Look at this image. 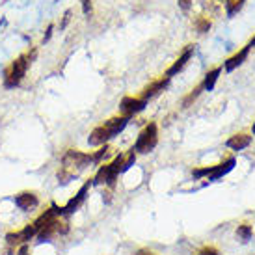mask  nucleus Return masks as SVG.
<instances>
[{
	"mask_svg": "<svg viewBox=\"0 0 255 255\" xmlns=\"http://www.w3.org/2000/svg\"><path fill=\"white\" fill-rule=\"evenodd\" d=\"M248 52H250V45L248 47H244L241 52H237L235 56L227 58L226 60V71H233V69H237V67H239V65L248 58Z\"/></svg>",
	"mask_w": 255,
	"mask_h": 255,
	"instance_id": "obj_14",
	"label": "nucleus"
},
{
	"mask_svg": "<svg viewBox=\"0 0 255 255\" xmlns=\"http://www.w3.org/2000/svg\"><path fill=\"white\" fill-rule=\"evenodd\" d=\"M145 108V101L140 97H123L120 103V112L123 118H132L134 114L142 112Z\"/></svg>",
	"mask_w": 255,
	"mask_h": 255,
	"instance_id": "obj_5",
	"label": "nucleus"
},
{
	"mask_svg": "<svg viewBox=\"0 0 255 255\" xmlns=\"http://www.w3.org/2000/svg\"><path fill=\"white\" fill-rule=\"evenodd\" d=\"M108 153H110V147H108L107 143H105V145H103V147H101L99 151L95 153V155H92V162H97V164H99L101 160H103V158H105V156L108 155Z\"/></svg>",
	"mask_w": 255,
	"mask_h": 255,
	"instance_id": "obj_21",
	"label": "nucleus"
},
{
	"mask_svg": "<svg viewBox=\"0 0 255 255\" xmlns=\"http://www.w3.org/2000/svg\"><path fill=\"white\" fill-rule=\"evenodd\" d=\"M244 2H246V0H226L227 15L231 17V15L239 13V11H241V7L244 6Z\"/></svg>",
	"mask_w": 255,
	"mask_h": 255,
	"instance_id": "obj_16",
	"label": "nucleus"
},
{
	"mask_svg": "<svg viewBox=\"0 0 255 255\" xmlns=\"http://www.w3.org/2000/svg\"><path fill=\"white\" fill-rule=\"evenodd\" d=\"M220 67H216V69H213V71H209L205 75V80H203V90H207V92H211L214 88V84H216V80H218V75H220Z\"/></svg>",
	"mask_w": 255,
	"mask_h": 255,
	"instance_id": "obj_15",
	"label": "nucleus"
},
{
	"mask_svg": "<svg viewBox=\"0 0 255 255\" xmlns=\"http://www.w3.org/2000/svg\"><path fill=\"white\" fill-rule=\"evenodd\" d=\"M110 138H112V136H110V132L107 130V127H105V125H99V127H95L92 132H90L88 143L97 147V145H105V143H107Z\"/></svg>",
	"mask_w": 255,
	"mask_h": 255,
	"instance_id": "obj_10",
	"label": "nucleus"
},
{
	"mask_svg": "<svg viewBox=\"0 0 255 255\" xmlns=\"http://www.w3.org/2000/svg\"><path fill=\"white\" fill-rule=\"evenodd\" d=\"M233 166H235V158H227V160H224L218 166L209 168L207 170V177L211 179V181H216V179H220L222 175H226V173H229V171L233 170Z\"/></svg>",
	"mask_w": 255,
	"mask_h": 255,
	"instance_id": "obj_9",
	"label": "nucleus"
},
{
	"mask_svg": "<svg viewBox=\"0 0 255 255\" xmlns=\"http://www.w3.org/2000/svg\"><path fill=\"white\" fill-rule=\"evenodd\" d=\"M179 6L183 7V9H190V6H192V0H179Z\"/></svg>",
	"mask_w": 255,
	"mask_h": 255,
	"instance_id": "obj_26",
	"label": "nucleus"
},
{
	"mask_svg": "<svg viewBox=\"0 0 255 255\" xmlns=\"http://www.w3.org/2000/svg\"><path fill=\"white\" fill-rule=\"evenodd\" d=\"M168 77H164V78H158V80H155V82H151L149 86H145L143 88V92H142V97L140 99H143L145 103H147V99H153V97H156L160 92H164V88L168 86Z\"/></svg>",
	"mask_w": 255,
	"mask_h": 255,
	"instance_id": "obj_8",
	"label": "nucleus"
},
{
	"mask_svg": "<svg viewBox=\"0 0 255 255\" xmlns=\"http://www.w3.org/2000/svg\"><path fill=\"white\" fill-rule=\"evenodd\" d=\"M123 158H125V155H118L110 164L101 166L99 171H97V175H95V183L107 184V186H114L118 175L121 173V168H123Z\"/></svg>",
	"mask_w": 255,
	"mask_h": 255,
	"instance_id": "obj_3",
	"label": "nucleus"
},
{
	"mask_svg": "<svg viewBox=\"0 0 255 255\" xmlns=\"http://www.w3.org/2000/svg\"><path fill=\"white\" fill-rule=\"evenodd\" d=\"M192 52H194V49H192V47H188V49L184 50L183 54H181V56L177 58V62H175V64L171 65L170 69L166 71V77H173V75H177V73L181 71V69H183L184 65H186V62H188V60L192 58Z\"/></svg>",
	"mask_w": 255,
	"mask_h": 255,
	"instance_id": "obj_13",
	"label": "nucleus"
},
{
	"mask_svg": "<svg viewBox=\"0 0 255 255\" xmlns=\"http://www.w3.org/2000/svg\"><path fill=\"white\" fill-rule=\"evenodd\" d=\"M203 90V84H199V86H196V90H192V93H188L186 97H184V101H183V105L184 107H190V103L192 101H196L198 99V95H199V92Z\"/></svg>",
	"mask_w": 255,
	"mask_h": 255,
	"instance_id": "obj_20",
	"label": "nucleus"
},
{
	"mask_svg": "<svg viewBox=\"0 0 255 255\" xmlns=\"http://www.w3.org/2000/svg\"><path fill=\"white\" fill-rule=\"evenodd\" d=\"M17 255H32V254H30L28 244H22L21 248H19V252H17Z\"/></svg>",
	"mask_w": 255,
	"mask_h": 255,
	"instance_id": "obj_25",
	"label": "nucleus"
},
{
	"mask_svg": "<svg viewBox=\"0 0 255 255\" xmlns=\"http://www.w3.org/2000/svg\"><path fill=\"white\" fill-rule=\"evenodd\" d=\"M254 45H255V37L252 39V43H250V47H254Z\"/></svg>",
	"mask_w": 255,
	"mask_h": 255,
	"instance_id": "obj_28",
	"label": "nucleus"
},
{
	"mask_svg": "<svg viewBox=\"0 0 255 255\" xmlns=\"http://www.w3.org/2000/svg\"><path fill=\"white\" fill-rule=\"evenodd\" d=\"M134 160H136V151L132 149V151H128V155L123 158V168H121V171H127L132 164H134Z\"/></svg>",
	"mask_w": 255,
	"mask_h": 255,
	"instance_id": "obj_22",
	"label": "nucleus"
},
{
	"mask_svg": "<svg viewBox=\"0 0 255 255\" xmlns=\"http://www.w3.org/2000/svg\"><path fill=\"white\" fill-rule=\"evenodd\" d=\"M252 130H254V134H255V123H254V127H252Z\"/></svg>",
	"mask_w": 255,
	"mask_h": 255,
	"instance_id": "obj_29",
	"label": "nucleus"
},
{
	"mask_svg": "<svg viewBox=\"0 0 255 255\" xmlns=\"http://www.w3.org/2000/svg\"><path fill=\"white\" fill-rule=\"evenodd\" d=\"M252 143V136L244 134V132H239V134H233L229 140L226 142V145L229 149H233V151H242V149H246Z\"/></svg>",
	"mask_w": 255,
	"mask_h": 255,
	"instance_id": "obj_11",
	"label": "nucleus"
},
{
	"mask_svg": "<svg viewBox=\"0 0 255 255\" xmlns=\"http://www.w3.org/2000/svg\"><path fill=\"white\" fill-rule=\"evenodd\" d=\"M192 255H218V250L213 248V246H203V248L196 250Z\"/></svg>",
	"mask_w": 255,
	"mask_h": 255,
	"instance_id": "obj_23",
	"label": "nucleus"
},
{
	"mask_svg": "<svg viewBox=\"0 0 255 255\" xmlns=\"http://www.w3.org/2000/svg\"><path fill=\"white\" fill-rule=\"evenodd\" d=\"M28 64L30 60L26 54H22L17 60H13L11 65L4 71V86L6 88H17V86L21 84L22 77H24V73L28 69Z\"/></svg>",
	"mask_w": 255,
	"mask_h": 255,
	"instance_id": "obj_2",
	"label": "nucleus"
},
{
	"mask_svg": "<svg viewBox=\"0 0 255 255\" xmlns=\"http://www.w3.org/2000/svg\"><path fill=\"white\" fill-rule=\"evenodd\" d=\"M209 28H211V21H209V17H199L198 21H196V30H198L199 34L209 32Z\"/></svg>",
	"mask_w": 255,
	"mask_h": 255,
	"instance_id": "obj_18",
	"label": "nucleus"
},
{
	"mask_svg": "<svg viewBox=\"0 0 255 255\" xmlns=\"http://www.w3.org/2000/svg\"><path fill=\"white\" fill-rule=\"evenodd\" d=\"M90 162H92V155L82 153V151H78V149H69L64 155V158H62V166H60V170H58V181L62 184L69 183V181L77 177L78 173L84 170Z\"/></svg>",
	"mask_w": 255,
	"mask_h": 255,
	"instance_id": "obj_1",
	"label": "nucleus"
},
{
	"mask_svg": "<svg viewBox=\"0 0 255 255\" xmlns=\"http://www.w3.org/2000/svg\"><path fill=\"white\" fill-rule=\"evenodd\" d=\"M136 255H156L155 252H149V250H140Z\"/></svg>",
	"mask_w": 255,
	"mask_h": 255,
	"instance_id": "obj_27",
	"label": "nucleus"
},
{
	"mask_svg": "<svg viewBox=\"0 0 255 255\" xmlns=\"http://www.w3.org/2000/svg\"><path fill=\"white\" fill-rule=\"evenodd\" d=\"M252 235H254V229H252V226H248V224H242V226H239V229H237V237H239L242 242H248L250 239H252Z\"/></svg>",
	"mask_w": 255,
	"mask_h": 255,
	"instance_id": "obj_17",
	"label": "nucleus"
},
{
	"mask_svg": "<svg viewBox=\"0 0 255 255\" xmlns=\"http://www.w3.org/2000/svg\"><path fill=\"white\" fill-rule=\"evenodd\" d=\"M158 143V128H156V123H149L143 127V130L140 132L138 140L134 143V151L136 153H149L153 151Z\"/></svg>",
	"mask_w": 255,
	"mask_h": 255,
	"instance_id": "obj_4",
	"label": "nucleus"
},
{
	"mask_svg": "<svg viewBox=\"0 0 255 255\" xmlns=\"http://www.w3.org/2000/svg\"><path fill=\"white\" fill-rule=\"evenodd\" d=\"M127 123H128V118L118 116V118H112V120L105 121V127H107V130L110 132V136H116V134H120L121 130L127 127Z\"/></svg>",
	"mask_w": 255,
	"mask_h": 255,
	"instance_id": "obj_12",
	"label": "nucleus"
},
{
	"mask_svg": "<svg viewBox=\"0 0 255 255\" xmlns=\"http://www.w3.org/2000/svg\"><path fill=\"white\" fill-rule=\"evenodd\" d=\"M88 190H90V183H86L84 186L77 192V196L67 201V205L60 207V214H73L75 211H78L80 205L86 201V194H88Z\"/></svg>",
	"mask_w": 255,
	"mask_h": 255,
	"instance_id": "obj_6",
	"label": "nucleus"
},
{
	"mask_svg": "<svg viewBox=\"0 0 255 255\" xmlns=\"http://www.w3.org/2000/svg\"><path fill=\"white\" fill-rule=\"evenodd\" d=\"M80 4H82V11L86 15L92 13V0H80Z\"/></svg>",
	"mask_w": 255,
	"mask_h": 255,
	"instance_id": "obj_24",
	"label": "nucleus"
},
{
	"mask_svg": "<svg viewBox=\"0 0 255 255\" xmlns=\"http://www.w3.org/2000/svg\"><path fill=\"white\" fill-rule=\"evenodd\" d=\"M15 205L19 207L21 211H30V209H36L37 203H39V199H37L36 194H32V192H21V194H17L13 198Z\"/></svg>",
	"mask_w": 255,
	"mask_h": 255,
	"instance_id": "obj_7",
	"label": "nucleus"
},
{
	"mask_svg": "<svg viewBox=\"0 0 255 255\" xmlns=\"http://www.w3.org/2000/svg\"><path fill=\"white\" fill-rule=\"evenodd\" d=\"M203 7L205 9H209V13H220V7H222V4H220V0H203Z\"/></svg>",
	"mask_w": 255,
	"mask_h": 255,
	"instance_id": "obj_19",
	"label": "nucleus"
}]
</instances>
